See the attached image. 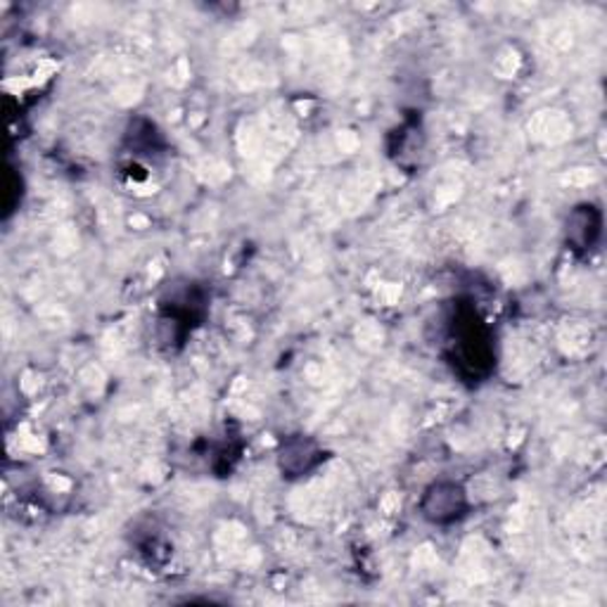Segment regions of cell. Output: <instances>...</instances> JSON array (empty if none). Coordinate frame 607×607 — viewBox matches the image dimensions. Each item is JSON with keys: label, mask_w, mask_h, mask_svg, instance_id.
<instances>
[{"label": "cell", "mask_w": 607, "mask_h": 607, "mask_svg": "<svg viewBox=\"0 0 607 607\" xmlns=\"http://www.w3.org/2000/svg\"><path fill=\"white\" fill-rule=\"evenodd\" d=\"M454 356L456 364L470 376H487L494 366V345L485 323L473 308H458L454 321Z\"/></svg>", "instance_id": "cell-1"}, {"label": "cell", "mask_w": 607, "mask_h": 607, "mask_svg": "<svg viewBox=\"0 0 607 607\" xmlns=\"http://www.w3.org/2000/svg\"><path fill=\"white\" fill-rule=\"evenodd\" d=\"M420 510L432 524H454L468 512V494L458 481H434L425 489Z\"/></svg>", "instance_id": "cell-2"}, {"label": "cell", "mask_w": 607, "mask_h": 607, "mask_svg": "<svg viewBox=\"0 0 607 607\" xmlns=\"http://www.w3.org/2000/svg\"><path fill=\"white\" fill-rule=\"evenodd\" d=\"M567 245L574 252H588L600 238L603 216L594 205H582L567 219Z\"/></svg>", "instance_id": "cell-3"}, {"label": "cell", "mask_w": 607, "mask_h": 607, "mask_svg": "<svg viewBox=\"0 0 607 607\" xmlns=\"http://www.w3.org/2000/svg\"><path fill=\"white\" fill-rule=\"evenodd\" d=\"M323 460V451L306 437H294L285 442L283 451H280V470L288 477H302L308 470H314Z\"/></svg>", "instance_id": "cell-4"}]
</instances>
